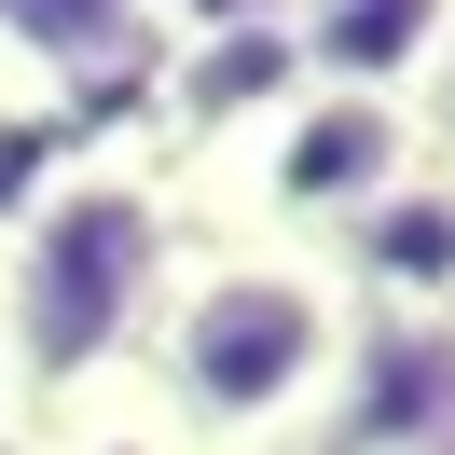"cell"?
Returning <instances> with one entry per match:
<instances>
[{
  "label": "cell",
  "instance_id": "cell-9",
  "mask_svg": "<svg viewBox=\"0 0 455 455\" xmlns=\"http://www.w3.org/2000/svg\"><path fill=\"white\" fill-rule=\"evenodd\" d=\"M414 124H427V166H455V42H442V69H427V97H414Z\"/></svg>",
  "mask_w": 455,
  "mask_h": 455
},
{
  "label": "cell",
  "instance_id": "cell-6",
  "mask_svg": "<svg viewBox=\"0 0 455 455\" xmlns=\"http://www.w3.org/2000/svg\"><path fill=\"white\" fill-rule=\"evenodd\" d=\"M359 317H455V166H414L317 249Z\"/></svg>",
  "mask_w": 455,
  "mask_h": 455
},
{
  "label": "cell",
  "instance_id": "cell-11",
  "mask_svg": "<svg viewBox=\"0 0 455 455\" xmlns=\"http://www.w3.org/2000/svg\"><path fill=\"white\" fill-rule=\"evenodd\" d=\"M0 427H14V345H0Z\"/></svg>",
  "mask_w": 455,
  "mask_h": 455
},
{
  "label": "cell",
  "instance_id": "cell-8",
  "mask_svg": "<svg viewBox=\"0 0 455 455\" xmlns=\"http://www.w3.org/2000/svg\"><path fill=\"white\" fill-rule=\"evenodd\" d=\"M14 455H194V442H180V414L139 387V372H111V387H84V400L14 414Z\"/></svg>",
  "mask_w": 455,
  "mask_h": 455
},
{
  "label": "cell",
  "instance_id": "cell-10",
  "mask_svg": "<svg viewBox=\"0 0 455 455\" xmlns=\"http://www.w3.org/2000/svg\"><path fill=\"white\" fill-rule=\"evenodd\" d=\"M276 455H372V442H331V427H317V442H276Z\"/></svg>",
  "mask_w": 455,
  "mask_h": 455
},
{
  "label": "cell",
  "instance_id": "cell-4",
  "mask_svg": "<svg viewBox=\"0 0 455 455\" xmlns=\"http://www.w3.org/2000/svg\"><path fill=\"white\" fill-rule=\"evenodd\" d=\"M331 442L455 455V317H359L331 372Z\"/></svg>",
  "mask_w": 455,
  "mask_h": 455
},
{
  "label": "cell",
  "instance_id": "cell-5",
  "mask_svg": "<svg viewBox=\"0 0 455 455\" xmlns=\"http://www.w3.org/2000/svg\"><path fill=\"white\" fill-rule=\"evenodd\" d=\"M152 56H166V14L152 0H0V97L14 111L152 84Z\"/></svg>",
  "mask_w": 455,
  "mask_h": 455
},
{
  "label": "cell",
  "instance_id": "cell-13",
  "mask_svg": "<svg viewBox=\"0 0 455 455\" xmlns=\"http://www.w3.org/2000/svg\"><path fill=\"white\" fill-rule=\"evenodd\" d=\"M0 455H14V427H0Z\"/></svg>",
  "mask_w": 455,
  "mask_h": 455
},
{
  "label": "cell",
  "instance_id": "cell-2",
  "mask_svg": "<svg viewBox=\"0 0 455 455\" xmlns=\"http://www.w3.org/2000/svg\"><path fill=\"white\" fill-rule=\"evenodd\" d=\"M345 276L317 249H249V235H180L166 290L139 331V387L180 414L194 455H276L331 427V372H345Z\"/></svg>",
  "mask_w": 455,
  "mask_h": 455
},
{
  "label": "cell",
  "instance_id": "cell-7",
  "mask_svg": "<svg viewBox=\"0 0 455 455\" xmlns=\"http://www.w3.org/2000/svg\"><path fill=\"white\" fill-rule=\"evenodd\" d=\"M276 14H290L304 84L387 97V111H414L427 69H442V42H455V0H276Z\"/></svg>",
  "mask_w": 455,
  "mask_h": 455
},
{
  "label": "cell",
  "instance_id": "cell-1",
  "mask_svg": "<svg viewBox=\"0 0 455 455\" xmlns=\"http://www.w3.org/2000/svg\"><path fill=\"white\" fill-rule=\"evenodd\" d=\"M180 180L139 124L69 139L28 194L0 207V345H14V414L84 400L111 372H139L152 290L180 262Z\"/></svg>",
  "mask_w": 455,
  "mask_h": 455
},
{
  "label": "cell",
  "instance_id": "cell-12",
  "mask_svg": "<svg viewBox=\"0 0 455 455\" xmlns=\"http://www.w3.org/2000/svg\"><path fill=\"white\" fill-rule=\"evenodd\" d=\"M0 124H14V97H0Z\"/></svg>",
  "mask_w": 455,
  "mask_h": 455
},
{
  "label": "cell",
  "instance_id": "cell-3",
  "mask_svg": "<svg viewBox=\"0 0 455 455\" xmlns=\"http://www.w3.org/2000/svg\"><path fill=\"white\" fill-rule=\"evenodd\" d=\"M427 166V124L387 111V97H276L262 124H235V139L180 152V221L194 235H249V249H331L345 221H359L372 194H400V180Z\"/></svg>",
  "mask_w": 455,
  "mask_h": 455
}]
</instances>
